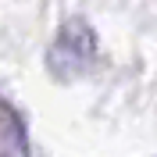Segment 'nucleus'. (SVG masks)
I'll return each instance as SVG.
<instances>
[{
  "mask_svg": "<svg viewBox=\"0 0 157 157\" xmlns=\"http://www.w3.org/2000/svg\"><path fill=\"white\" fill-rule=\"evenodd\" d=\"M93 54H97V39H93L89 25L86 21H64L57 43L50 50V64L57 75H75L93 61Z\"/></svg>",
  "mask_w": 157,
  "mask_h": 157,
  "instance_id": "f257e3e1",
  "label": "nucleus"
},
{
  "mask_svg": "<svg viewBox=\"0 0 157 157\" xmlns=\"http://www.w3.org/2000/svg\"><path fill=\"white\" fill-rule=\"evenodd\" d=\"M0 157H4V154H0Z\"/></svg>",
  "mask_w": 157,
  "mask_h": 157,
  "instance_id": "f03ea898",
  "label": "nucleus"
}]
</instances>
